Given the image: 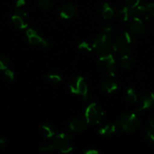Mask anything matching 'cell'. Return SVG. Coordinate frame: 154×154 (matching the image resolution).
Here are the masks:
<instances>
[{"label":"cell","instance_id":"44dd1931","mask_svg":"<svg viewBox=\"0 0 154 154\" xmlns=\"http://www.w3.org/2000/svg\"><path fill=\"white\" fill-rule=\"evenodd\" d=\"M8 66V60L3 54H0V70L5 71Z\"/></svg>","mask_w":154,"mask_h":154},{"label":"cell","instance_id":"8fae6325","mask_svg":"<svg viewBox=\"0 0 154 154\" xmlns=\"http://www.w3.org/2000/svg\"><path fill=\"white\" fill-rule=\"evenodd\" d=\"M69 144V138L64 133L58 134L54 138V144L56 147L60 149V147Z\"/></svg>","mask_w":154,"mask_h":154},{"label":"cell","instance_id":"836d02e7","mask_svg":"<svg viewBox=\"0 0 154 154\" xmlns=\"http://www.w3.org/2000/svg\"><path fill=\"white\" fill-rule=\"evenodd\" d=\"M149 125L152 126V128H154V115H152V117L149 119Z\"/></svg>","mask_w":154,"mask_h":154},{"label":"cell","instance_id":"3957f363","mask_svg":"<svg viewBox=\"0 0 154 154\" xmlns=\"http://www.w3.org/2000/svg\"><path fill=\"white\" fill-rule=\"evenodd\" d=\"M131 38L127 32H122L116 35L113 42V48L114 51L120 54H125L130 48Z\"/></svg>","mask_w":154,"mask_h":154},{"label":"cell","instance_id":"4dcf8cb0","mask_svg":"<svg viewBox=\"0 0 154 154\" xmlns=\"http://www.w3.org/2000/svg\"><path fill=\"white\" fill-rule=\"evenodd\" d=\"M25 0H17L16 1V7L19 8L25 5Z\"/></svg>","mask_w":154,"mask_h":154},{"label":"cell","instance_id":"7402d4cb","mask_svg":"<svg viewBox=\"0 0 154 154\" xmlns=\"http://www.w3.org/2000/svg\"><path fill=\"white\" fill-rule=\"evenodd\" d=\"M131 59L127 55H124L121 59V63L125 69H128L131 66Z\"/></svg>","mask_w":154,"mask_h":154},{"label":"cell","instance_id":"6da1fadb","mask_svg":"<svg viewBox=\"0 0 154 154\" xmlns=\"http://www.w3.org/2000/svg\"><path fill=\"white\" fill-rule=\"evenodd\" d=\"M98 66L103 74L114 76L116 71V63L110 53H104L98 60Z\"/></svg>","mask_w":154,"mask_h":154},{"label":"cell","instance_id":"9a60e30c","mask_svg":"<svg viewBox=\"0 0 154 154\" xmlns=\"http://www.w3.org/2000/svg\"><path fill=\"white\" fill-rule=\"evenodd\" d=\"M69 127L71 130L75 132H80L84 129V123L82 120L75 119L69 123Z\"/></svg>","mask_w":154,"mask_h":154},{"label":"cell","instance_id":"cb8c5ba5","mask_svg":"<svg viewBox=\"0 0 154 154\" xmlns=\"http://www.w3.org/2000/svg\"><path fill=\"white\" fill-rule=\"evenodd\" d=\"M125 2L128 8H134L138 6L140 0H125Z\"/></svg>","mask_w":154,"mask_h":154},{"label":"cell","instance_id":"4fadbf2b","mask_svg":"<svg viewBox=\"0 0 154 154\" xmlns=\"http://www.w3.org/2000/svg\"><path fill=\"white\" fill-rule=\"evenodd\" d=\"M103 89L104 91L107 93H112L113 91L117 90L118 85L116 81H112V80H107L103 83Z\"/></svg>","mask_w":154,"mask_h":154},{"label":"cell","instance_id":"484cf974","mask_svg":"<svg viewBox=\"0 0 154 154\" xmlns=\"http://www.w3.org/2000/svg\"><path fill=\"white\" fill-rule=\"evenodd\" d=\"M48 78L54 83H59L61 81V78L57 74H50L48 75Z\"/></svg>","mask_w":154,"mask_h":154},{"label":"cell","instance_id":"ac0fdd59","mask_svg":"<svg viewBox=\"0 0 154 154\" xmlns=\"http://www.w3.org/2000/svg\"><path fill=\"white\" fill-rule=\"evenodd\" d=\"M130 12L129 9L127 7H124L119 11V17L122 21H127L129 19Z\"/></svg>","mask_w":154,"mask_h":154},{"label":"cell","instance_id":"603a6c76","mask_svg":"<svg viewBox=\"0 0 154 154\" xmlns=\"http://www.w3.org/2000/svg\"><path fill=\"white\" fill-rule=\"evenodd\" d=\"M79 49L82 51H86V52H91V48L89 45V44L86 42H83L79 44Z\"/></svg>","mask_w":154,"mask_h":154},{"label":"cell","instance_id":"f1b7e54d","mask_svg":"<svg viewBox=\"0 0 154 154\" xmlns=\"http://www.w3.org/2000/svg\"><path fill=\"white\" fill-rule=\"evenodd\" d=\"M55 147L54 144H49V145H46V146H44L41 148V151L42 152H47V151H50V150H52L54 147Z\"/></svg>","mask_w":154,"mask_h":154},{"label":"cell","instance_id":"30bf717a","mask_svg":"<svg viewBox=\"0 0 154 154\" xmlns=\"http://www.w3.org/2000/svg\"><path fill=\"white\" fill-rule=\"evenodd\" d=\"M154 105V94L153 93H149L146 94L142 98L141 103H140L139 111H143V110L149 109Z\"/></svg>","mask_w":154,"mask_h":154},{"label":"cell","instance_id":"f546056e","mask_svg":"<svg viewBox=\"0 0 154 154\" xmlns=\"http://www.w3.org/2000/svg\"><path fill=\"white\" fill-rule=\"evenodd\" d=\"M146 136H147V138L151 141L154 142V130H150V129L147 130V132H146Z\"/></svg>","mask_w":154,"mask_h":154},{"label":"cell","instance_id":"8992f818","mask_svg":"<svg viewBox=\"0 0 154 154\" xmlns=\"http://www.w3.org/2000/svg\"><path fill=\"white\" fill-rule=\"evenodd\" d=\"M26 34H27V38H28L29 42L32 44V45H39V44H41L45 48L48 47V42L45 40H44L36 30L33 29H28L27 32H26Z\"/></svg>","mask_w":154,"mask_h":154},{"label":"cell","instance_id":"7a4b0ae2","mask_svg":"<svg viewBox=\"0 0 154 154\" xmlns=\"http://www.w3.org/2000/svg\"><path fill=\"white\" fill-rule=\"evenodd\" d=\"M104 116V111L96 103H91L88 105L85 112L86 123L91 124H98L101 121Z\"/></svg>","mask_w":154,"mask_h":154},{"label":"cell","instance_id":"2e32d148","mask_svg":"<svg viewBox=\"0 0 154 154\" xmlns=\"http://www.w3.org/2000/svg\"><path fill=\"white\" fill-rule=\"evenodd\" d=\"M116 132V126L112 124H107L100 129L99 133L102 135H110Z\"/></svg>","mask_w":154,"mask_h":154},{"label":"cell","instance_id":"5b68a950","mask_svg":"<svg viewBox=\"0 0 154 154\" xmlns=\"http://www.w3.org/2000/svg\"><path fill=\"white\" fill-rule=\"evenodd\" d=\"M71 93L82 96L84 99H88V85L84 78L77 76L72 80L69 84Z\"/></svg>","mask_w":154,"mask_h":154},{"label":"cell","instance_id":"e0dca14e","mask_svg":"<svg viewBox=\"0 0 154 154\" xmlns=\"http://www.w3.org/2000/svg\"><path fill=\"white\" fill-rule=\"evenodd\" d=\"M42 132H43L44 135H45V137L48 138H52L54 135V130L53 129V127L50 125H43L42 126Z\"/></svg>","mask_w":154,"mask_h":154},{"label":"cell","instance_id":"9c48e42d","mask_svg":"<svg viewBox=\"0 0 154 154\" xmlns=\"http://www.w3.org/2000/svg\"><path fill=\"white\" fill-rule=\"evenodd\" d=\"M12 21L14 25L19 29H25L28 26L27 21V14L23 11L15 12L14 14L11 17Z\"/></svg>","mask_w":154,"mask_h":154},{"label":"cell","instance_id":"d6a6232c","mask_svg":"<svg viewBox=\"0 0 154 154\" xmlns=\"http://www.w3.org/2000/svg\"><path fill=\"white\" fill-rule=\"evenodd\" d=\"M110 30H111V26H110L109 24H106V25L104 26V31L108 32H110Z\"/></svg>","mask_w":154,"mask_h":154},{"label":"cell","instance_id":"d4e9b609","mask_svg":"<svg viewBox=\"0 0 154 154\" xmlns=\"http://www.w3.org/2000/svg\"><path fill=\"white\" fill-rule=\"evenodd\" d=\"M39 5L44 9H48L51 7V2L49 0H39Z\"/></svg>","mask_w":154,"mask_h":154},{"label":"cell","instance_id":"e575fe53","mask_svg":"<svg viewBox=\"0 0 154 154\" xmlns=\"http://www.w3.org/2000/svg\"><path fill=\"white\" fill-rule=\"evenodd\" d=\"M5 141L4 139H2V138H0V147H1L2 145H3V144H5Z\"/></svg>","mask_w":154,"mask_h":154},{"label":"cell","instance_id":"ba28073f","mask_svg":"<svg viewBox=\"0 0 154 154\" xmlns=\"http://www.w3.org/2000/svg\"><path fill=\"white\" fill-rule=\"evenodd\" d=\"M129 28L133 32L137 35H143L145 32L143 21L139 17H132L129 23Z\"/></svg>","mask_w":154,"mask_h":154},{"label":"cell","instance_id":"d6986e66","mask_svg":"<svg viewBox=\"0 0 154 154\" xmlns=\"http://www.w3.org/2000/svg\"><path fill=\"white\" fill-rule=\"evenodd\" d=\"M126 97L130 102H136L137 100V96L136 92L134 91V89L129 88L126 91Z\"/></svg>","mask_w":154,"mask_h":154},{"label":"cell","instance_id":"277c9868","mask_svg":"<svg viewBox=\"0 0 154 154\" xmlns=\"http://www.w3.org/2000/svg\"><path fill=\"white\" fill-rule=\"evenodd\" d=\"M119 125L125 132H134L138 126V118L134 113H125L119 119Z\"/></svg>","mask_w":154,"mask_h":154},{"label":"cell","instance_id":"7c38bea8","mask_svg":"<svg viewBox=\"0 0 154 154\" xmlns=\"http://www.w3.org/2000/svg\"><path fill=\"white\" fill-rule=\"evenodd\" d=\"M74 14H75V8L71 5H66L63 6L60 12V16L63 19H70Z\"/></svg>","mask_w":154,"mask_h":154},{"label":"cell","instance_id":"83f0119b","mask_svg":"<svg viewBox=\"0 0 154 154\" xmlns=\"http://www.w3.org/2000/svg\"><path fill=\"white\" fill-rule=\"evenodd\" d=\"M5 75L10 81H13L14 78V73L8 69L5 70Z\"/></svg>","mask_w":154,"mask_h":154},{"label":"cell","instance_id":"4316f807","mask_svg":"<svg viewBox=\"0 0 154 154\" xmlns=\"http://www.w3.org/2000/svg\"><path fill=\"white\" fill-rule=\"evenodd\" d=\"M59 150H60V151L62 153H69V152H71L72 150V147L69 144L67 145H65L63 147H60Z\"/></svg>","mask_w":154,"mask_h":154},{"label":"cell","instance_id":"1f68e13d","mask_svg":"<svg viewBox=\"0 0 154 154\" xmlns=\"http://www.w3.org/2000/svg\"><path fill=\"white\" fill-rule=\"evenodd\" d=\"M84 154H100V153L96 150H89L85 152Z\"/></svg>","mask_w":154,"mask_h":154},{"label":"cell","instance_id":"5bb4252c","mask_svg":"<svg viewBox=\"0 0 154 154\" xmlns=\"http://www.w3.org/2000/svg\"><path fill=\"white\" fill-rule=\"evenodd\" d=\"M101 14L104 19H110L113 16V10L110 5L104 3L101 7Z\"/></svg>","mask_w":154,"mask_h":154},{"label":"cell","instance_id":"ffe728a7","mask_svg":"<svg viewBox=\"0 0 154 154\" xmlns=\"http://www.w3.org/2000/svg\"><path fill=\"white\" fill-rule=\"evenodd\" d=\"M145 16L154 17V3H148L143 5Z\"/></svg>","mask_w":154,"mask_h":154},{"label":"cell","instance_id":"52a82bcc","mask_svg":"<svg viewBox=\"0 0 154 154\" xmlns=\"http://www.w3.org/2000/svg\"><path fill=\"white\" fill-rule=\"evenodd\" d=\"M109 46V38L107 35L103 34L100 35L97 37V38L94 41L93 47L97 51H101V52H105L107 50Z\"/></svg>","mask_w":154,"mask_h":154}]
</instances>
